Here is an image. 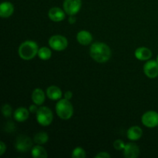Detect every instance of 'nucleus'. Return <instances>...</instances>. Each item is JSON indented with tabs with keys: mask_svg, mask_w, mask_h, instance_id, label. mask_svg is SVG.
I'll use <instances>...</instances> for the list:
<instances>
[{
	"mask_svg": "<svg viewBox=\"0 0 158 158\" xmlns=\"http://www.w3.org/2000/svg\"><path fill=\"white\" fill-rule=\"evenodd\" d=\"M86 157V154L82 148H76L72 152L73 158H84Z\"/></svg>",
	"mask_w": 158,
	"mask_h": 158,
	"instance_id": "22",
	"label": "nucleus"
},
{
	"mask_svg": "<svg viewBox=\"0 0 158 158\" xmlns=\"http://www.w3.org/2000/svg\"><path fill=\"white\" fill-rule=\"evenodd\" d=\"M136 58L140 61H148L152 56V52L148 48L142 46V47L137 48L134 52Z\"/></svg>",
	"mask_w": 158,
	"mask_h": 158,
	"instance_id": "12",
	"label": "nucleus"
},
{
	"mask_svg": "<svg viewBox=\"0 0 158 158\" xmlns=\"http://www.w3.org/2000/svg\"><path fill=\"white\" fill-rule=\"evenodd\" d=\"M49 45L54 50L63 51L68 46V40L63 35H54L49 38Z\"/></svg>",
	"mask_w": 158,
	"mask_h": 158,
	"instance_id": "5",
	"label": "nucleus"
},
{
	"mask_svg": "<svg viewBox=\"0 0 158 158\" xmlns=\"http://www.w3.org/2000/svg\"><path fill=\"white\" fill-rule=\"evenodd\" d=\"M34 142L35 143L39 145H42L46 143V142L49 140V136L46 134V132H43V131H41V132H39L34 136Z\"/></svg>",
	"mask_w": 158,
	"mask_h": 158,
	"instance_id": "20",
	"label": "nucleus"
},
{
	"mask_svg": "<svg viewBox=\"0 0 158 158\" xmlns=\"http://www.w3.org/2000/svg\"><path fill=\"white\" fill-rule=\"evenodd\" d=\"M141 121L147 127H156L158 126V113L153 110L144 113L141 117Z\"/></svg>",
	"mask_w": 158,
	"mask_h": 158,
	"instance_id": "6",
	"label": "nucleus"
},
{
	"mask_svg": "<svg viewBox=\"0 0 158 158\" xmlns=\"http://www.w3.org/2000/svg\"><path fill=\"white\" fill-rule=\"evenodd\" d=\"M36 120L42 126H49L53 120L52 110L47 106H41L36 112Z\"/></svg>",
	"mask_w": 158,
	"mask_h": 158,
	"instance_id": "4",
	"label": "nucleus"
},
{
	"mask_svg": "<svg viewBox=\"0 0 158 158\" xmlns=\"http://www.w3.org/2000/svg\"><path fill=\"white\" fill-rule=\"evenodd\" d=\"M14 6L9 2H3L0 5V16L2 18H9L13 14Z\"/></svg>",
	"mask_w": 158,
	"mask_h": 158,
	"instance_id": "13",
	"label": "nucleus"
},
{
	"mask_svg": "<svg viewBox=\"0 0 158 158\" xmlns=\"http://www.w3.org/2000/svg\"><path fill=\"white\" fill-rule=\"evenodd\" d=\"M38 56L42 60H48L52 56V52H51L49 48L44 46V47H42L40 49H39Z\"/></svg>",
	"mask_w": 158,
	"mask_h": 158,
	"instance_id": "21",
	"label": "nucleus"
},
{
	"mask_svg": "<svg viewBox=\"0 0 158 158\" xmlns=\"http://www.w3.org/2000/svg\"><path fill=\"white\" fill-rule=\"evenodd\" d=\"M6 151V145L4 142H0V156H2Z\"/></svg>",
	"mask_w": 158,
	"mask_h": 158,
	"instance_id": "26",
	"label": "nucleus"
},
{
	"mask_svg": "<svg viewBox=\"0 0 158 158\" xmlns=\"http://www.w3.org/2000/svg\"><path fill=\"white\" fill-rule=\"evenodd\" d=\"M56 112L62 120H69L73 114V106L67 99H60L56 104Z\"/></svg>",
	"mask_w": 158,
	"mask_h": 158,
	"instance_id": "3",
	"label": "nucleus"
},
{
	"mask_svg": "<svg viewBox=\"0 0 158 158\" xmlns=\"http://www.w3.org/2000/svg\"><path fill=\"white\" fill-rule=\"evenodd\" d=\"M15 149L21 153L27 152L32 148V142L29 137L26 135H20L16 138L15 143Z\"/></svg>",
	"mask_w": 158,
	"mask_h": 158,
	"instance_id": "7",
	"label": "nucleus"
},
{
	"mask_svg": "<svg viewBox=\"0 0 158 158\" xmlns=\"http://www.w3.org/2000/svg\"><path fill=\"white\" fill-rule=\"evenodd\" d=\"M66 12L62 10L59 7H53L49 9L48 12V16L52 21L53 22H61L66 17Z\"/></svg>",
	"mask_w": 158,
	"mask_h": 158,
	"instance_id": "11",
	"label": "nucleus"
},
{
	"mask_svg": "<svg viewBox=\"0 0 158 158\" xmlns=\"http://www.w3.org/2000/svg\"><path fill=\"white\" fill-rule=\"evenodd\" d=\"M32 100L35 104L40 106V105L43 104L45 101V94L43 92V90L40 88H36V89H34L32 93Z\"/></svg>",
	"mask_w": 158,
	"mask_h": 158,
	"instance_id": "18",
	"label": "nucleus"
},
{
	"mask_svg": "<svg viewBox=\"0 0 158 158\" xmlns=\"http://www.w3.org/2000/svg\"><path fill=\"white\" fill-rule=\"evenodd\" d=\"M39 46L35 42L27 40L22 43L19 47V56L24 60H31L38 55Z\"/></svg>",
	"mask_w": 158,
	"mask_h": 158,
	"instance_id": "2",
	"label": "nucleus"
},
{
	"mask_svg": "<svg viewBox=\"0 0 158 158\" xmlns=\"http://www.w3.org/2000/svg\"><path fill=\"white\" fill-rule=\"evenodd\" d=\"M69 22L70 24H73V23H75L76 22V18L74 15H70L69 18Z\"/></svg>",
	"mask_w": 158,
	"mask_h": 158,
	"instance_id": "29",
	"label": "nucleus"
},
{
	"mask_svg": "<svg viewBox=\"0 0 158 158\" xmlns=\"http://www.w3.org/2000/svg\"><path fill=\"white\" fill-rule=\"evenodd\" d=\"M2 113L3 116L5 117H10L12 114V106L9 104H8V103L4 104L2 106Z\"/></svg>",
	"mask_w": 158,
	"mask_h": 158,
	"instance_id": "23",
	"label": "nucleus"
},
{
	"mask_svg": "<svg viewBox=\"0 0 158 158\" xmlns=\"http://www.w3.org/2000/svg\"><path fill=\"white\" fill-rule=\"evenodd\" d=\"M72 97H73V93L71 92V91L68 90V91H66V93H65V94H64V98L65 99H67V100H69L71 98H72Z\"/></svg>",
	"mask_w": 158,
	"mask_h": 158,
	"instance_id": "28",
	"label": "nucleus"
},
{
	"mask_svg": "<svg viewBox=\"0 0 158 158\" xmlns=\"http://www.w3.org/2000/svg\"><path fill=\"white\" fill-rule=\"evenodd\" d=\"M77 40L80 44L83 45V46H87L92 43L93 36L90 32L88 31L82 30L77 33Z\"/></svg>",
	"mask_w": 158,
	"mask_h": 158,
	"instance_id": "14",
	"label": "nucleus"
},
{
	"mask_svg": "<svg viewBox=\"0 0 158 158\" xmlns=\"http://www.w3.org/2000/svg\"><path fill=\"white\" fill-rule=\"evenodd\" d=\"M157 62L158 63V55H157Z\"/></svg>",
	"mask_w": 158,
	"mask_h": 158,
	"instance_id": "30",
	"label": "nucleus"
},
{
	"mask_svg": "<svg viewBox=\"0 0 158 158\" xmlns=\"http://www.w3.org/2000/svg\"><path fill=\"white\" fill-rule=\"evenodd\" d=\"M143 72L145 75L151 79L158 77V63L154 60H148L143 66Z\"/></svg>",
	"mask_w": 158,
	"mask_h": 158,
	"instance_id": "9",
	"label": "nucleus"
},
{
	"mask_svg": "<svg viewBox=\"0 0 158 158\" xmlns=\"http://www.w3.org/2000/svg\"><path fill=\"white\" fill-rule=\"evenodd\" d=\"M46 96L52 100H60L62 97V90L56 86H50L46 89Z\"/></svg>",
	"mask_w": 158,
	"mask_h": 158,
	"instance_id": "17",
	"label": "nucleus"
},
{
	"mask_svg": "<svg viewBox=\"0 0 158 158\" xmlns=\"http://www.w3.org/2000/svg\"><path fill=\"white\" fill-rule=\"evenodd\" d=\"M140 154L138 146L134 143H128L123 149V155L126 158H137Z\"/></svg>",
	"mask_w": 158,
	"mask_h": 158,
	"instance_id": "10",
	"label": "nucleus"
},
{
	"mask_svg": "<svg viewBox=\"0 0 158 158\" xmlns=\"http://www.w3.org/2000/svg\"><path fill=\"white\" fill-rule=\"evenodd\" d=\"M89 55L91 58L97 63H106L111 56V49L105 43L96 42L91 45Z\"/></svg>",
	"mask_w": 158,
	"mask_h": 158,
	"instance_id": "1",
	"label": "nucleus"
},
{
	"mask_svg": "<svg viewBox=\"0 0 158 158\" xmlns=\"http://www.w3.org/2000/svg\"><path fill=\"white\" fill-rule=\"evenodd\" d=\"M31 154H32V156L34 158H46L48 157L46 149L39 144L36 145V146H34L32 148Z\"/></svg>",
	"mask_w": 158,
	"mask_h": 158,
	"instance_id": "19",
	"label": "nucleus"
},
{
	"mask_svg": "<svg viewBox=\"0 0 158 158\" xmlns=\"http://www.w3.org/2000/svg\"><path fill=\"white\" fill-rule=\"evenodd\" d=\"M37 106H38V105L35 104V103H34L33 105H31L29 108V112L32 113V114H36V112L39 110V108H37Z\"/></svg>",
	"mask_w": 158,
	"mask_h": 158,
	"instance_id": "27",
	"label": "nucleus"
},
{
	"mask_svg": "<svg viewBox=\"0 0 158 158\" xmlns=\"http://www.w3.org/2000/svg\"><path fill=\"white\" fill-rule=\"evenodd\" d=\"M125 143L123 140H116L114 143V148L117 151H121L125 148Z\"/></svg>",
	"mask_w": 158,
	"mask_h": 158,
	"instance_id": "24",
	"label": "nucleus"
},
{
	"mask_svg": "<svg viewBox=\"0 0 158 158\" xmlns=\"http://www.w3.org/2000/svg\"><path fill=\"white\" fill-rule=\"evenodd\" d=\"M81 0H65L63 3V9L69 15H75L81 9Z\"/></svg>",
	"mask_w": 158,
	"mask_h": 158,
	"instance_id": "8",
	"label": "nucleus"
},
{
	"mask_svg": "<svg viewBox=\"0 0 158 158\" xmlns=\"http://www.w3.org/2000/svg\"><path fill=\"white\" fill-rule=\"evenodd\" d=\"M96 158H110V155L106 152H100L96 155Z\"/></svg>",
	"mask_w": 158,
	"mask_h": 158,
	"instance_id": "25",
	"label": "nucleus"
},
{
	"mask_svg": "<svg viewBox=\"0 0 158 158\" xmlns=\"http://www.w3.org/2000/svg\"><path fill=\"white\" fill-rule=\"evenodd\" d=\"M13 116L16 121L20 122V123L25 122L29 118V110L26 107H19L15 110Z\"/></svg>",
	"mask_w": 158,
	"mask_h": 158,
	"instance_id": "16",
	"label": "nucleus"
},
{
	"mask_svg": "<svg viewBox=\"0 0 158 158\" xmlns=\"http://www.w3.org/2000/svg\"><path fill=\"white\" fill-rule=\"evenodd\" d=\"M127 138L132 141H136V140H140V137L143 135V131L141 128L138 126H133L128 129L127 133Z\"/></svg>",
	"mask_w": 158,
	"mask_h": 158,
	"instance_id": "15",
	"label": "nucleus"
}]
</instances>
